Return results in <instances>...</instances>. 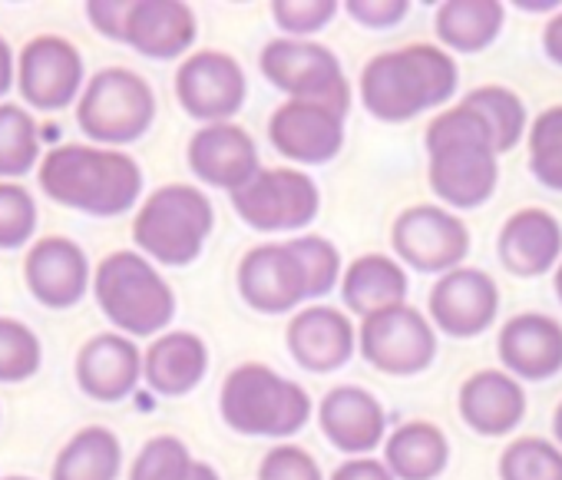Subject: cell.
Returning a JSON list of instances; mask_svg holds the SVG:
<instances>
[{
  "instance_id": "cell-1",
  "label": "cell",
  "mask_w": 562,
  "mask_h": 480,
  "mask_svg": "<svg viewBox=\"0 0 562 480\" xmlns=\"http://www.w3.org/2000/svg\"><path fill=\"white\" fill-rule=\"evenodd\" d=\"M37 179L47 199L83 215L113 219L130 212L143 196V169L123 149L64 143L44 153Z\"/></svg>"
},
{
  "instance_id": "cell-2",
  "label": "cell",
  "mask_w": 562,
  "mask_h": 480,
  "mask_svg": "<svg viewBox=\"0 0 562 480\" xmlns=\"http://www.w3.org/2000/svg\"><path fill=\"white\" fill-rule=\"evenodd\" d=\"M427 179L434 196L450 209H480L490 202L499 182L496 146L480 120L463 100L437 113L427 126Z\"/></svg>"
},
{
  "instance_id": "cell-3",
  "label": "cell",
  "mask_w": 562,
  "mask_h": 480,
  "mask_svg": "<svg viewBox=\"0 0 562 480\" xmlns=\"http://www.w3.org/2000/svg\"><path fill=\"white\" fill-rule=\"evenodd\" d=\"M460 83L457 60L434 44L378 54L361 74V103L381 123H407L443 107Z\"/></svg>"
},
{
  "instance_id": "cell-4",
  "label": "cell",
  "mask_w": 562,
  "mask_h": 480,
  "mask_svg": "<svg viewBox=\"0 0 562 480\" xmlns=\"http://www.w3.org/2000/svg\"><path fill=\"white\" fill-rule=\"evenodd\" d=\"M222 421L241 437H295L312 417V394L271 371L268 365L245 361L228 371L218 394Z\"/></svg>"
},
{
  "instance_id": "cell-5",
  "label": "cell",
  "mask_w": 562,
  "mask_h": 480,
  "mask_svg": "<svg viewBox=\"0 0 562 480\" xmlns=\"http://www.w3.org/2000/svg\"><path fill=\"white\" fill-rule=\"evenodd\" d=\"M215 228V209L199 186L169 182L149 192L133 219L136 249L159 266H192Z\"/></svg>"
},
{
  "instance_id": "cell-6",
  "label": "cell",
  "mask_w": 562,
  "mask_h": 480,
  "mask_svg": "<svg viewBox=\"0 0 562 480\" xmlns=\"http://www.w3.org/2000/svg\"><path fill=\"white\" fill-rule=\"evenodd\" d=\"M100 312L126 338L166 335L176 319V292L143 253H110L93 276Z\"/></svg>"
},
{
  "instance_id": "cell-7",
  "label": "cell",
  "mask_w": 562,
  "mask_h": 480,
  "mask_svg": "<svg viewBox=\"0 0 562 480\" xmlns=\"http://www.w3.org/2000/svg\"><path fill=\"white\" fill-rule=\"evenodd\" d=\"M156 120V93L153 87L126 67L100 70L77 103V123L87 139L103 149L130 146L149 133Z\"/></svg>"
},
{
  "instance_id": "cell-8",
  "label": "cell",
  "mask_w": 562,
  "mask_h": 480,
  "mask_svg": "<svg viewBox=\"0 0 562 480\" xmlns=\"http://www.w3.org/2000/svg\"><path fill=\"white\" fill-rule=\"evenodd\" d=\"M258 67L274 90L289 93V100L322 103V107H331L335 113L348 116L351 83L341 70V60L325 44L292 41V37L268 41L261 47Z\"/></svg>"
},
{
  "instance_id": "cell-9",
  "label": "cell",
  "mask_w": 562,
  "mask_h": 480,
  "mask_svg": "<svg viewBox=\"0 0 562 480\" xmlns=\"http://www.w3.org/2000/svg\"><path fill=\"white\" fill-rule=\"evenodd\" d=\"M235 215L255 232H299L322 212V189L302 169H258L232 192Z\"/></svg>"
},
{
  "instance_id": "cell-10",
  "label": "cell",
  "mask_w": 562,
  "mask_h": 480,
  "mask_svg": "<svg viewBox=\"0 0 562 480\" xmlns=\"http://www.w3.org/2000/svg\"><path fill=\"white\" fill-rule=\"evenodd\" d=\"M358 348L378 371L411 378L430 368L437 355V332L420 309L394 305L361 319Z\"/></svg>"
},
{
  "instance_id": "cell-11",
  "label": "cell",
  "mask_w": 562,
  "mask_h": 480,
  "mask_svg": "<svg viewBox=\"0 0 562 480\" xmlns=\"http://www.w3.org/2000/svg\"><path fill=\"white\" fill-rule=\"evenodd\" d=\"M391 246L397 263H407L427 276H447L460 269L470 253V232L443 205H411L391 228Z\"/></svg>"
},
{
  "instance_id": "cell-12",
  "label": "cell",
  "mask_w": 562,
  "mask_h": 480,
  "mask_svg": "<svg viewBox=\"0 0 562 480\" xmlns=\"http://www.w3.org/2000/svg\"><path fill=\"white\" fill-rule=\"evenodd\" d=\"M245 70L222 51H199L176 70V100L202 126L232 123V116L245 107Z\"/></svg>"
},
{
  "instance_id": "cell-13",
  "label": "cell",
  "mask_w": 562,
  "mask_h": 480,
  "mask_svg": "<svg viewBox=\"0 0 562 480\" xmlns=\"http://www.w3.org/2000/svg\"><path fill=\"white\" fill-rule=\"evenodd\" d=\"M83 57L57 34H41L27 41L18 54V93L27 107L57 113L67 110L83 90Z\"/></svg>"
},
{
  "instance_id": "cell-14",
  "label": "cell",
  "mask_w": 562,
  "mask_h": 480,
  "mask_svg": "<svg viewBox=\"0 0 562 480\" xmlns=\"http://www.w3.org/2000/svg\"><path fill=\"white\" fill-rule=\"evenodd\" d=\"M238 295L261 315H285L308 302V276L289 243H268L238 263Z\"/></svg>"
},
{
  "instance_id": "cell-15",
  "label": "cell",
  "mask_w": 562,
  "mask_h": 480,
  "mask_svg": "<svg viewBox=\"0 0 562 480\" xmlns=\"http://www.w3.org/2000/svg\"><path fill=\"white\" fill-rule=\"evenodd\" d=\"M345 120L331 107L289 100L268 120V143L299 166H325L345 146Z\"/></svg>"
},
{
  "instance_id": "cell-16",
  "label": "cell",
  "mask_w": 562,
  "mask_h": 480,
  "mask_svg": "<svg viewBox=\"0 0 562 480\" xmlns=\"http://www.w3.org/2000/svg\"><path fill=\"white\" fill-rule=\"evenodd\" d=\"M430 325L450 338L483 335L499 312V289L480 269H453L440 276L427 299Z\"/></svg>"
},
{
  "instance_id": "cell-17",
  "label": "cell",
  "mask_w": 562,
  "mask_h": 480,
  "mask_svg": "<svg viewBox=\"0 0 562 480\" xmlns=\"http://www.w3.org/2000/svg\"><path fill=\"white\" fill-rule=\"evenodd\" d=\"M24 279L31 295L54 312L80 305L93 282L87 253L67 235H44L31 246L24 259Z\"/></svg>"
},
{
  "instance_id": "cell-18",
  "label": "cell",
  "mask_w": 562,
  "mask_h": 480,
  "mask_svg": "<svg viewBox=\"0 0 562 480\" xmlns=\"http://www.w3.org/2000/svg\"><path fill=\"white\" fill-rule=\"evenodd\" d=\"M186 159L199 182L212 189H225L228 196L238 192L261 169L255 139L238 123H212L195 130Z\"/></svg>"
},
{
  "instance_id": "cell-19",
  "label": "cell",
  "mask_w": 562,
  "mask_h": 480,
  "mask_svg": "<svg viewBox=\"0 0 562 480\" xmlns=\"http://www.w3.org/2000/svg\"><path fill=\"white\" fill-rule=\"evenodd\" d=\"M285 345L305 371L328 375L351 361L358 348V328L341 309L308 305V309H299L295 319L289 322Z\"/></svg>"
},
{
  "instance_id": "cell-20",
  "label": "cell",
  "mask_w": 562,
  "mask_h": 480,
  "mask_svg": "<svg viewBox=\"0 0 562 480\" xmlns=\"http://www.w3.org/2000/svg\"><path fill=\"white\" fill-rule=\"evenodd\" d=\"M496 253L509 276L539 279L562 263V225L549 209H519L503 222Z\"/></svg>"
},
{
  "instance_id": "cell-21",
  "label": "cell",
  "mask_w": 562,
  "mask_h": 480,
  "mask_svg": "<svg viewBox=\"0 0 562 480\" xmlns=\"http://www.w3.org/2000/svg\"><path fill=\"white\" fill-rule=\"evenodd\" d=\"M74 375L87 398L100 404H116L136 391L143 378V351L133 338L120 332H103L77 351Z\"/></svg>"
},
{
  "instance_id": "cell-22",
  "label": "cell",
  "mask_w": 562,
  "mask_h": 480,
  "mask_svg": "<svg viewBox=\"0 0 562 480\" xmlns=\"http://www.w3.org/2000/svg\"><path fill=\"white\" fill-rule=\"evenodd\" d=\"M496 351L516 381H549L562 371V325L539 312L513 315L499 328Z\"/></svg>"
},
{
  "instance_id": "cell-23",
  "label": "cell",
  "mask_w": 562,
  "mask_h": 480,
  "mask_svg": "<svg viewBox=\"0 0 562 480\" xmlns=\"http://www.w3.org/2000/svg\"><path fill=\"white\" fill-rule=\"evenodd\" d=\"M195 11L179 0H130L123 44L149 60H176L195 44Z\"/></svg>"
},
{
  "instance_id": "cell-24",
  "label": "cell",
  "mask_w": 562,
  "mask_h": 480,
  "mask_svg": "<svg viewBox=\"0 0 562 480\" xmlns=\"http://www.w3.org/2000/svg\"><path fill=\"white\" fill-rule=\"evenodd\" d=\"M318 424H322V434L331 440V447L355 454V457H368L384 440V431H387L381 401L358 384L331 388L322 398Z\"/></svg>"
},
{
  "instance_id": "cell-25",
  "label": "cell",
  "mask_w": 562,
  "mask_h": 480,
  "mask_svg": "<svg viewBox=\"0 0 562 480\" xmlns=\"http://www.w3.org/2000/svg\"><path fill=\"white\" fill-rule=\"evenodd\" d=\"M457 408L463 424L480 437H503L519 427L526 414V391L509 371L483 368L463 381Z\"/></svg>"
},
{
  "instance_id": "cell-26",
  "label": "cell",
  "mask_w": 562,
  "mask_h": 480,
  "mask_svg": "<svg viewBox=\"0 0 562 480\" xmlns=\"http://www.w3.org/2000/svg\"><path fill=\"white\" fill-rule=\"evenodd\" d=\"M209 371V348L192 332H166L143 355V378L162 398H182L202 384Z\"/></svg>"
},
{
  "instance_id": "cell-27",
  "label": "cell",
  "mask_w": 562,
  "mask_h": 480,
  "mask_svg": "<svg viewBox=\"0 0 562 480\" xmlns=\"http://www.w3.org/2000/svg\"><path fill=\"white\" fill-rule=\"evenodd\" d=\"M341 299L348 312L368 319L384 309L404 305L407 299V272L391 256H361L355 259L341 276Z\"/></svg>"
},
{
  "instance_id": "cell-28",
  "label": "cell",
  "mask_w": 562,
  "mask_h": 480,
  "mask_svg": "<svg viewBox=\"0 0 562 480\" xmlns=\"http://www.w3.org/2000/svg\"><path fill=\"white\" fill-rule=\"evenodd\" d=\"M384 464L397 480H437L450 464V440L430 421H407L387 437Z\"/></svg>"
},
{
  "instance_id": "cell-29",
  "label": "cell",
  "mask_w": 562,
  "mask_h": 480,
  "mask_svg": "<svg viewBox=\"0 0 562 480\" xmlns=\"http://www.w3.org/2000/svg\"><path fill=\"white\" fill-rule=\"evenodd\" d=\"M123 470V444L103 427L90 424L77 431L54 460L50 480H116Z\"/></svg>"
},
{
  "instance_id": "cell-30",
  "label": "cell",
  "mask_w": 562,
  "mask_h": 480,
  "mask_svg": "<svg viewBox=\"0 0 562 480\" xmlns=\"http://www.w3.org/2000/svg\"><path fill=\"white\" fill-rule=\"evenodd\" d=\"M506 21V8L496 0H450L437 11V37L447 51L480 54L486 51Z\"/></svg>"
},
{
  "instance_id": "cell-31",
  "label": "cell",
  "mask_w": 562,
  "mask_h": 480,
  "mask_svg": "<svg viewBox=\"0 0 562 480\" xmlns=\"http://www.w3.org/2000/svg\"><path fill=\"white\" fill-rule=\"evenodd\" d=\"M463 103H467L473 113H480V120L486 123V130H490V136H493L496 153H509V149L522 139L529 116H526L522 100H519L509 87H496V83L476 87V90H470V93L463 97Z\"/></svg>"
},
{
  "instance_id": "cell-32",
  "label": "cell",
  "mask_w": 562,
  "mask_h": 480,
  "mask_svg": "<svg viewBox=\"0 0 562 480\" xmlns=\"http://www.w3.org/2000/svg\"><path fill=\"white\" fill-rule=\"evenodd\" d=\"M41 166V136L34 116L18 103H0V182Z\"/></svg>"
},
{
  "instance_id": "cell-33",
  "label": "cell",
  "mask_w": 562,
  "mask_h": 480,
  "mask_svg": "<svg viewBox=\"0 0 562 480\" xmlns=\"http://www.w3.org/2000/svg\"><path fill=\"white\" fill-rule=\"evenodd\" d=\"M44 348L31 325L0 315V384H21L41 371Z\"/></svg>"
},
{
  "instance_id": "cell-34",
  "label": "cell",
  "mask_w": 562,
  "mask_h": 480,
  "mask_svg": "<svg viewBox=\"0 0 562 480\" xmlns=\"http://www.w3.org/2000/svg\"><path fill=\"white\" fill-rule=\"evenodd\" d=\"M499 480H562V450L546 437H516L499 457Z\"/></svg>"
},
{
  "instance_id": "cell-35",
  "label": "cell",
  "mask_w": 562,
  "mask_h": 480,
  "mask_svg": "<svg viewBox=\"0 0 562 480\" xmlns=\"http://www.w3.org/2000/svg\"><path fill=\"white\" fill-rule=\"evenodd\" d=\"M529 169L546 189L562 192V103L542 110L532 120V130H529Z\"/></svg>"
},
{
  "instance_id": "cell-36",
  "label": "cell",
  "mask_w": 562,
  "mask_h": 480,
  "mask_svg": "<svg viewBox=\"0 0 562 480\" xmlns=\"http://www.w3.org/2000/svg\"><path fill=\"white\" fill-rule=\"evenodd\" d=\"M192 464L195 460L179 437L159 434L139 447V454L130 467V480H189Z\"/></svg>"
},
{
  "instance_id": "cell-37",
  "label": "cell",
  "mask_w": 562,
  "mask_h": 480,
  "mask_svg": "<svg viewBox=\"0 0 562 480\" xmlns=\"http://www.w3.org/2000/svg\"><path fill=\"white\" fill-rule=\"evenodd\" d=\"M37 228V202L21 182H0V253H14L31 243Z\"/></svg>"
},
{
  "instance_id": "cell-38",
  "label": "cell",
  "mask_w": 562,
  "mask_h": 480,
  "mask_svg": "<svg viewBox=\"0 0 562 480\" xmlns=\"http://www.w3.org/2000/svg\"><path fill=\"white\" fill-rule=\"evenodd\" d=\"M302 266H305V276H308V295L312 299H325L338 282H341V256L335 249L331 238L325 235H295L289 243Z\"/></svg>"
},
{
  "instance_id": "cell-39",
  "label": "cell",
  "mask_w": 562,
  "mask_h": 480,
  "mask_svg": "<svg viewBox=\"0 0 562 480\" xmlns=\"http://www.w3.org/2000/svg\"><path fill=\"white\" fill-rule=\"evenodd\" d=\"M271 14H274V24L292 41H305L335 21L338 4L335 0H274Z\"/></svg>"
},
{
  "instance_id": "cell-40",
  "label": "cell",
  "mask_w": 562,
  "mask_h": 480,
  "mask_svg": "<svg viewBox=\"0 0 562 480\" xmlns=\"http://www.w3.org/2000/svg\"><path fill=\"white\" fill-rule=\"evenodd\" d=\"M258 480H325V473L305 447L278 444L261 457Z\"/></svg>"
},
{
  "instance_id": "cell-41",
  "label": "cell",
  "mask_w": 562,
  "mask_h": 480,
  "mask_svg": "<svg viewBox=\"0 0 562 480\" xmlns=\"http://www.w3.org/2000/svg\"><path fill=\"white\" fill-rule=\"evenodd\" d=\"M345 11L371 31H387L407 18L411 4L407 0H348Z\"/></svg>"
},
{
  "instance_id": "cell-42",
  "label": "cell",
  "mask_w": 562,
  "mask_h": 480,
  "mask_svg": "<svg viewBox=\"0 0 562 480\" xmlns=\"http://www.w3.org/2000/svg\"><path fill=\"white\" fill-rule=\"evenodd\" d=\"M126 14H130V0H90V4H87L90 24H93L106 41H116V44H123Z\"/></svg>"
},
{
  "instance_id": "cell-43",
  "label": "cell",
  "mask_w": 562,
  "mask_h": 480,
  "mask_svg": "<svg viewBox=\"0 0 562 480\" xmlns=\"http://www.w3.org/2000/svg\"><path fill=\"white\" fill-rule=\"evenodd\" d=\"M331 480H397L391 473V467L384 460H374V457H351L348 464H341Z\"/></svg>"
},
{
  "instance_id": "cell-44",
  "label": "cell",
  "mask_w": 562,
  "mask_h": 480,
  "mask_svg": "<svg viewBox=\"0 0 562 480\" xmlns=\"http://www.w3.org/2000/svg\"><path fill=\"white\" fill-rule=\"evenodd\" d=\"M542 51H546V57H549L555 67H562V14H555V18L546 24V31H542Z\"/></svg>"
},
{
  "instance_id": "cell-45",
  "label": "cell",
  "mask_w": 562,
  "mask_h": 480,
  "mask_svg": "<svg viewBox=\"0 0 562 480\" xmlns=\"http://www.w3.org/2000/svg\"><path fill=\"white\" fill-rule=\"evenodd\" d=\"M14 80H18V60H14L11 44H8L4 37H0V97H8V93H11Z\"/></svg>"
},
{
  "instance_id": "cell-46",
  "label": "cell",
  "mask_w": 562,
  "mask_h": 480,
  "mask_svg": "<svg viewBox=\"0 0 562 480\" xmlns=\"http://www.w3.org/2000/svg\"><path fill=\"white\" fill-rule=\"evenodd\" d=\"M189 480H222V477H218V470H215L212 464H205V460H195V464H192V473H189Z\"/></svg>"
},
{
  "instance_id": "cell-47",
  "label": "cell",
  "mask_w": 562,
  "mask_h": 480,
  "mask_svg": "<svg viewBox=\"0 0 562 480\" xmlns=\"http://www.w3.org/2000/svg\"><path fill=\"white\" fill-rule=\"evenodd\" d=\"M552 434H555V444L562 447V401H559V408L552 414Z\"/></svg>"
},
{
  "instance_id": "cell-48",
  "label": "cell",
  "mask_w": 562,
  "mask_h": 480,
  "mask_svg": "<svg viewBox=\"0 0 562 480\" xmlns=\"http://www.w3.org/2000/svg\"><path fill=\"white\" fill-rule=\"evenodd\" d=\"M552 289H555V299L562 302V263L555 266V279H552Z\"/></svg>"
},
{
  "instance_id": "cell-49",
  "label": "cell",
  "mask_w": 562,
  "mask_h": 480,
  "mask_svg": "<svg viewBox=\"0 0 562 480\" xmlns=\"http://www.w3.org/2000/svg\"><path fill=\"white\" fill-rule=\"evenodd\" d=\"M519 8H526V11H542L539 4H519ZM559 4H546V11H555Z\"/></svg>"
},
{
  "instance_id": "cell-50",
  "label": "cell",
  "mask_w": 562,
  "mask_h": 480,
  "mask_svg": "<svg viewBox=\"0 0 562 480\" xmlns=\"http://www.w3.org/2000/svg\"><path fill=\"white\" fill-rule=\"evenodd\" d=\"M0 480H34V477H18V473H14V477H0Z\"/></svg>"
}]
</instances>
